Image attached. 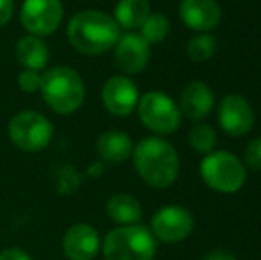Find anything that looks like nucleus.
<instances>
[{
	"instance_id": "nucleus-1",
	"label": "nucleus",
	"mask_w": 261,
	"mask_h": 260,
	"mask_svg": "<svg viewBox=\"0 0 261 260\" xmlns=\"http://www.w3.org/2000/svg\"><path fill=\"white\" fill-rule=\"evenodd\" d=\"M134 166L139 177L156 189L171 187L179 173L174 146L162 137H144L134 148Z\"/></svg>"
},
{
	"instance_id": "nucleus-2",
	"label": "nucleus",
	"mask_w": 261,
	"mask_h": 260,
	"mask_svg": "<svg viewBox=\"0 0 261 260\" xmlns=\"http://www.w3.org/2000/svg\"><path fill=\"white\" fill-rule=\"evenodd\" d=\"M119 25L103 11H80L68 25V39L73 49L86 56H100L114 49L119 39Z\"/></svg>"
},
{
	"instance_id": "nucleus-3",
	"label": "nucleus",
	"mask_w": 261,
	"mask_h": 260,
	"mask_svg": "<svg viewBox=\"0 0 261 260\" xmlns=\"http://www.w3.org/2000/svg\"><path fill=\"white\" fill-rule=\"evenodd\" d=\"M45 104L57 114H73L86 98V86L79 73L69 66H55L48 69L41 79Z\"/></svg>"
},
{
	"instance_id": "nucleus-4",
	"label": "nucleus",
	"mask_w": 261,
	"mask_h": 260,
	"mask_svg": "<svg viewBox=\"0 0 261 260\" xmlns=\"http://www.w3.org/2000/svg\"><path fill=\"white\" fill-rule=\"evenodd\" d=\"M105 260H153L156 239L151 230L142 225H126L110 230L103 239Z\"/></svg>"
},
{
	"instance_id": "nucleus-5",
	"label": "nucleus",
	"mask_w": 261,
	"mask_h": 260,
	"mask_svg": "<svg viewBox=\"0 0 261 260\" xmlns=\"http://www.w3.org/2000/svg\"><path fill=\"white\" fill-rule=\"evenodd\" d=\"M199 173L203 182L217 193H237L247 180L245 164L234 153L219 150L212 152L201 160Z\"/></svg>"
},
{
	"instance_id": "nucleus-6",
	"label": "nucleus",
	"mask_w": 261,
	"mask_h": 260,
	"mask_svg": "<svg viewBox=\"0 0 261 260\" xmlns=\"http://www.w3.org/2000/svg\"><path fill=\"white\" fill-rule=\"evenodd\" d=\"M137 114L146 129L160 135L174 134L181 123L178 104L162 91H149L139 98Z\"/></svg>"
},
{
	"instance_id": "nucleus-7",
	"label": "nucleus",
	"mask_w": 261,
	"mask_h": 260,
	"mask_svg": "<svg viewBox=\"0 0 261 260\" xmlns=\"http://www.w3.org/2000/svg\"><path fill=\"white\" fill-rule=\"evenodd\" d=\"M54 129L48 118L36 111H21L9 122V137L23 152H39L52 141Z\"/></svg>"
},
{
	"instance_id": "nucleus-8",
	"label": "nucleus",
	"mask_w": 261,
	"mask_h": 260,
	"mask_svg": "<svg viewBox=\"0 0 261 260\" xmlns=\"http://www.w3.org/2000/svg\"><path fill=\"white\" fill-rule=\"evenodd\" d=\"M64 16L61 0H25L20 20L25 31L32 36H50L59 29Z\"/></svg>"
},
{
	"instance_id": "nucleus-9",
	"label": "nucleus",
	"mask_w": 261,
	"mask_h": 260,
	"mask_svg": "<svg viewBox=\"0 0 261 260\" xmlns=\"http://www.w3.org/2000/svg\"><path fill=\"white\" fill-rule=\"evenodd\" d=\"M194 230V218L185 207L167 205L155 212L151 219V233L155 239L167 244L185 241Z\"/></svg>"
},
{
	"instance_id": "nucleus-10",
	"label": "nucleus",
	"mask_w": 261,
	"mask_h": 260,
	"mask_svg": "<svg viewBox=\"0 0 261 260\" xmlns=\"http://www.w3.org/2000/svg\"><path fill=\"white\" fill-rule=\"evenodd\" d=\"M219 125L231 137H242L249 134L254 125V109L242 94L231 93L219 104Z\"/></svg>"
},
{
	"instance_id": "nucleus-11",
	"label": "nucleus",
	"mask_w": 261,
	"mask_h": 260,
	"mask_svg": "<svg viewBox=\"0 0 261 260\" xmlns=\"http://www.w3.org/2000/svg\"><path fill=\"white\" fill-rule=\"evenodd\" d=\"M139 89L134 80L124 75L110 77L101 89V100L105 109L112 116H130L137 109L139 104Z\"/></svg>"
},
{
	"instance_id": "nucleus-12",
	"label": "nucleus",
	"mask_w": 261,
	"mask_h": 260,
	"mask_svg": "<svg viewBox=\"0 0 261 260\" xmlns=\"http://www.w3.org/2000/svg\"><path fill=\"white\" fill-rule=\"evenodd\" d=\"M114 61L124 73L137 75L149 63V45L137 32H126L114 45Z\"/></svg>"
},
{
	"instance_id": "nucleus-13",
	"label": "nucleus",
	"mask_w": 261,
	"mask_h": 260,
	"mask_svg": "<svg viewBox=\"0 0 261 260\" xmlns=\"http://www.w3.org/2000/svg\"><path fill=\"white\" fill-rule=\"evenodd\" d=\"M62 250L68 260H93L100 251L98 230L87 223H76L64 233Z\"/></svg>"
},
{
	"instance_id": "nucleus-14",
	"label": "nucleus",
	"mask_w": 261,
	"mask_h": 260,
	"mask_svg": "<svg viewBox=\"0 0 261 260\" xmlns=\"http://www.w3.org/2000/svg\"><path fill=\"white\" fill-rule=\"evenodd\" d=\"M179 18L192 31L212 32L222 20V9L217 0H181Z\"/></svg>"
},
{
	"instance_id": "nucleus-15",
	"label": "nucleus",
	"mask_w": 261,
	"mask_h": 260,
	"mask_svg": "<svg viewBox=\"0 0 261 260\" xmlns=\"http://www.w3.org/2000/svg\"><path fill=\"white\" fill-rule=\"evenodd\" d=\"M213 104H215V97L208 84L203 80H192L183 87L178 107L179 112L189 120L199 122L212 112Z\"/></svg>"
},
{
	"instance_id": "nucleus-16",
	"label": "nucleus",
	"mask_w": 261,
	"mask_h": 260,
	"mask_svg": "<svg viewBox=\"0 0 261 260\" xmlns=\"http://www.w3.org/2000/svg\"><path fill=\"white\" fill-rule=\"evenodd\" d=\"M96 152L107 162H124L134 153L130 135L119 130H109L98 137Z\"/></svg>"
},
{
	"instance_id": "nucleus-17",
	"label": "nucleus",
	"mask_w": 261,
	"mask_h": 260,
	"mask_svg": "<svg viewBox=\"0 0 261 260\" xmlns=\"http://www.w3.org/2000/svg\"><path fill=\"white\" fill-rule=\"evenodd\" d=\"M107 214L114 223L121 226L137 225L142 218V207L135 196L126 195V193H117L107 201Z\"/></svg>"
},
{
	"instance_id": "nucleus-18",
	"label": "nucleus",
	"mask_w": 261,
	"mask_h": 260,
	"mask_svg": "<svg viewBox=\"0 0 261 260\" xmlns=\"http://www.w3.org/2000/svg\"><path fill=\"white\" fill-rule=\"evenodd\" d=\"M151 14V6L148 0H119L114 9V20L119 29L137 31L142 27L148 16Z\"/></svg>"
},
{
	"instance_id": "nucleus-19",
	"label": "nucleus",
	"mask_w": 261,
	"mask_h": 260,
	"mask_svg": "<svg viewBox=\"0 0 261 260\" xmlns=\"http://www.w3.org/2000/svg\"><path fill=\"white\" fill-rule=\"evenodd\" d=\"M16 59L25 69L39 72L48 63V46L38 36H25L16 45Z\"/></svg>"
},
{
	"instance_id": "nucleus-20",
	"label": "nucleus",
	"mask_w": 261,
	"mask_h": 260,
	"mask_svg": "<svg viewBox=\"0 0 261 260\" xmlns=\"http://www.w3.org/2000/svg\"><path fill=\"white\" fill-rule=\"evenodd\" d=\"M217 50V39L210 32H199L187 43V56L194 63H206Z\"/></svg>"
},
{
	"instance_id": "nucleus-21",
	"label": "nucleus",
	"mask_w": 261,
	"mask_h": 260,
	"mask_svg": "<svg viewBox=\"0 0 261 260\" xmlns=\"http://www.w3.org/2000/svg\"><path fill=\"white\" fill-rule=\"evenodd\" d=\"M169 31H171V23L162 13H151L148 20L142 23L141 36L148 45H158L167 38Z\"/></svg>"
},
{
	"instance_id": "nucleus-22",
	"label": "nucleus",
	"mask_w": 261,
	"mask_h": 260,
	"mask_svg": "<svg viewBox=\"0 0 261 260\" xmlns=\"http://www.w3.org/2000/svg\"><path fill=\"white\" fill-rule=\"evenodd\" d=\"M189 145L190 148H194L197 153H203V155H208V153L213 152L217 145V132L212 125H206V123H197L192 129L189 130Z\"/></svg>"
},
{
	"instance_id": "nucleus-23",
	"label": "nucleus",
	"mask_w": 261,
	"mask_h": 260,
	"mask_svg": "<svg viewBox=\"0 0 261 260\" xmlns=\"http://www.w3.org/2000/svg\"><path fill=\"white\" fill-rule=\"evenodd\" d=\"M80 184V175L75 171V168L64 166L57 171V189L62 195H69V193L76 191Z\"/></svg>"
},
{
	"instance_id": "nucleus-24",
	"label": "nucleus",
	"mask_w": 261,
	"mask_h": 260,
	"mask_svg": "<svg viewBox=\"0 0 261 260\" xmlns=\"http://www.w3.org/2000/svg\"><path fill=\"white\" fill-rule=\"evenodd\" d=\"M244 164L254 171H261V137H256L245 146Z\"/></svg>"
},
{
	"instance_id": "nucleus-25",
	"label": "nucleus",
	"mask_w": 261,
	"mask_h": 260,
	"mask_svg": "<svg viewBox=\"0 0 261 260\" xmlns=\"http://www.w3.org/2000/svg\"><path fill=\"white\" fill-rule=\"evenodd\" d=\"M41 79L43 75L39 72H34V69H23L18 77V86H20L21 91L25 93H36L41 87Z\"/></svg>"
},
{
	"instance_id": "nucleus-26",
	"label": "nucleus",
	"mask_w": 261,
	"mask_h": 260,
	"mask_svg": "<svg viewBox=\"0 0 261 260\" xmlns=\"http://www.w3.org/2000/svg\"><path fill=\"white\" fill-rule=\"evenodd\" d=\"M14 13V0H0V27L9 23Z\"/></svg>"
},
{
	"instance_id": "nucleus-27",
	"label": "nucleus",
	"mask_w": 261,
	"mask_h": 260,
	"mask_svg": "<svg viewBox=\"0 0 261 260\" xmlns=\"http://www.w3.org/2000/svg\"><path fill=\"white\" fill-rule=\"evenodd\" d=\"M0 260H32L27 251L20 250V248H6L0 251Z\"/></svg>"
},
{
	"instance_id": "nucleus-28",
	"label": "nucleus",
	"mask_w": 261,
	"mask_h": 260,
	"mask_svg": "<svg viewBox=\"0 0 261 260\" xmlns=\"http://www.w3.org/2000/svg\"><path fill=\"white\" fill-rule=\"evenodd\" d=\"M203 260H237V257H233V255L227 253V251L213 250V251H210V253L204 255Z\"/></svg>"
}]
</instances>
